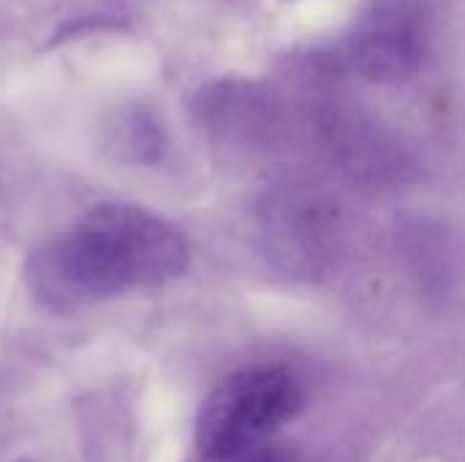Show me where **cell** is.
Listing matches in <instances>:
<instances>
[{"label": "cell", "mask_w": 465, "mask_h": 462, "mask_svg": "<svg viewBox=\"0 0 465 462\" xmlns=\"http://www.w3.org/2000/svg\"><path fill=\"white\" fill-rule=\"evenodd\" d=\"M188 261V242L166 218L136 204H98L30 253L25 280L38 305L71 313L169 283Z\"/></svg>", "instance_id": "cell-1"}, {"label": "cell", "mask_w": 465, "mask_h": 462, "mask_svg": "<svg viewBox=\"0 0 465 462\" xmlns=\"http://www.w3.org/2000/svg\"><path fill=\"white\" fill-rule=\"evenodd\" d=\"M305 398L283 368L256 365L221 381L199 408L196 447L204 460H223L264 444L294 419Z\"/></svg>", "instance_id": "cell-2"}, {"label": "cell", "mask_w": 465, "mask_h": 462, "mask_svg": "<svg viewBox=\"0 0 465 462\" xmlns=\"http://www.w3.org/2000/svg\"><path fill=\"white\" fill-rule=\"evenodd\" d=\"M422 52L425 25L417 0H379L351 41L357 71L379 84H401L414 76Z\"/></svg>", "instance_id": "cell-3"}, {"label": "cell", "mask_w": 465, "mask_h": 462, "mask_svg": "<svg viewBox=\"0 0 465 462\" xmlns=\"http://www.w3.org/2000/svg\"><path fill=\"white\" fill-rule=\"evenodd\" d=\"M207 462H300L297 455L281 449V447H253V449H245L240 455H232V457H223V460H207Z\"/></svg>", "instance_id": "cell-4"}]
</instances>
